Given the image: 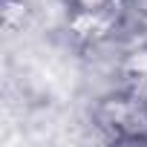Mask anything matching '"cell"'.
Here are the masks:
<instances>
[{
	"mask_svg": "<svg viewBox=\"0 0 147 147\" xmlns=\"http://www.w3.org/2000/svg\"><path fill=\"white\" fill-rule=\"evenodd\" d=\"M66 3L75 12H81V15H98V12H104L113 3V0H66Z\"/></svg>",
	"mask_w": 147,
	"mask_h": 147,
	"instance_id": "6da1fadb",
	"label": "cell"
},
{
	"mask_svg": "<svg viewBox=\"0 0 147 147\" xmlns=\"http://www.w3.org/2000/svg\"><path fill=\"white\" fill-rule=\"evenodd\" d=\"M136 6H138V9H141V12L147 15V0H136Z\"/></svg>",
	"mask_w": 147,
	"mask_h": 147,
	"instance_id": "7a4b0ae2",
	"label": "cell"
}]
</instances>
